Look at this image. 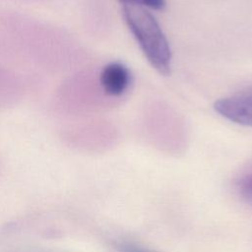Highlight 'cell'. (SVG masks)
Wrapping results in <instances>:
<instances>
[{"instance_id": "obj_2", "label": "cell", "mask_w": 252, "mask_h": 252, "mask_svg": "<svg viewBox=\"0 0 252 252\" xmlns=\"http://www.w3.org/2000/svg\"><path fill=\"white\" fill-rule=\"evenodd\" d=\"M214 108L231 122L252 127V94L220 98L215 102Z\"/></svg>"}, {"instance_id": "obj_3", "label": "cell", "mask_w": 252, "mask_h": 252, "mask_svg": "<svg viewBox=\"0 0 252 252\" xmlns=\"http://www.w3.org/2000/svg\"><path fill=\"white\" fill-rule=\"evenodd\" d=\"M129 69L122 63L112 62L105 65L100 73L99 81L105 94L118 96L126 92L130 85Z\"/></svg>"}, {"instance_id": "obj_4", "label": "cell", "mask_w": 252, "mask_h": 252, "mask_svg": "<svg viewBox=\"0 0 252 252\" xmlns=\"http://www.w3.org/2000/svg\"><path fill=\"white\" fill-rule=\"evenodd\" d=\"M124 5L139 6L143 8H150L153 10H162L166 2L165 0H119Z\"/></svg>"}, {"instance_id": "obj_6", "label": "cell", "mask_w": 252, "mask_h": 252, "mask_svg": "<svg viewBox=\"0 0 252 252\" xmlns=\"http://www.w3.org/2000/svg\"><path fill=\"white\" fill-rule=\"evenodd\" d=\"M239 190L242 197L252 203V174L247 175L241 180Z\"/></svg>"}, {"instance_id": "obj_1", "label": "cell", "mask_w": 252, "mask_h": 252, "mask_svg": "<svg viewBox=\"0 0 252 252\" xmlns=\"http://www.w3.org/2000/svg\"><path fill=\"white\" fill-rule=\"evenodd\" d=\"M124 20L151 65L161 75L171 69L169 43L156 18L145 8L124 5Z\"/></svg>"}, {"instance_id": "obj_5", "label": "cell", "mask_w": 252, "mask_h": 252, "mask_svg": "<svg viewBox=\"0 0 252 252\" xmlns=\"http://www.w3.org/2000/svg\"><path fill=\"white\" fill-rule=\"evenodd\" d=\"M117 252H157L149 248H145L137 243L131 241H118L114 244Z\"/></svg>"}]
</instances>
